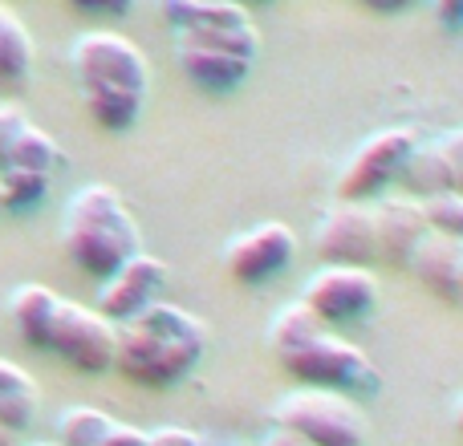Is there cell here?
<instances>
[{"label":"cell","instance_id":"obj_1","mask_svg":"<svg viewBox=\"0 0 463 446\" xmlns=\"http://www.w3.org/2000/svg\"><path fill=\"white\" fill-rule=\"evenodd\" d=\"M269 349L277 366L293 377L297 386H313V390H337V394H378L383 374L378 366L329 329L317 312H309L301 301L285 304L269 325Z\"/></svg>","mask_w":463,"mask_h":446},{"label":"cell","instance_id":"obj_2","mask_svg":"<svg viewBox=\"0 0 463 446\" xmlns=\"http://www.w3.org/2000/svg\"><path fill=\"white\" fill-rule=\"evenodd\" d=\"M208 353V325L179 304L155 301L118 325L114 369L143 390H171L187 382Z\"/></svg>","mask_w":463,"mask_h":446},{"label":"cell","instance_id":"obj_3","mask_svg":"<svg viewBox=\"0 0 463 446\" xmlns=\"http://www.w3.org/2000/svg\"><path fill=\"white\" fill-rule=\"evenodd\" d=\"M70 61L78 73L86 114L94 118L98 130L127 135L130 126H138L146 89H151V65L135 41L106 29L81 33L70 49Z\"/></svg>","mask_w":463,"mask_h":446},{"label":"cell","instance_id":"obj_4","mask_svg":"<svg viewBox=\"0 0 463 446\" xmlns=\"http://www.w3.org/2000/svg\"><path fill=\"white\" fill-rule=\"evenodd\" d=\"M61 247L78 272L102 284L130 256L143 252V231L130 216L127 200L106 183H86L65 203Z\"/></svg>","mask_w":463,"mask_h":446},{"label":"cell","instance_id":"obj_5","mask_svg":"<svg viewBox=\"0 0 463 446\" xmlns=\"http://www.w3.org/2000/svg\"><path fill=\"white\" fill-rule=\"evenodd\" d=\"M272 426L313 446H366V418L354 406L350 394L337 390L301 386V390L285 394L272 406Z\"/></svg>","mask_w":463,"mask_h":446},{"label":"cell","instance_id":"obj_6","mask_svg":"<svg viewBox=\"0 0 463 446\" xmlns=\"http://www.w3.org/2000/svg\"><path fill=\"white\" fill-rule=\"evenodd\" d=\"M155 5L171 24L175 41L224 49L248 61L260 57V29L252 24V13L244 5H228V0H155Z\"/></svg>","mask_w":463,"mask_h":446},{"label":"cell","instance_id":"obj_7","mask_svg":"<svg viewBox=\"0 0 463 446\" xmlns=\"http://www.w3.org/2000/svg\"><path fill=\"white\" fill-rule=\"evenodd\" d=\"M419 146V130L411 126H391L378 130L374 138L358 146L345 163V171L337 175V203H374L378 195H386L402 179V167Z\"/></svg>","mask_w":463,"mask_h":446},{"label":"cell","instance_id":"obj_8","mask_svg":"<svg viewBox=\"0 0 463 446\" xmlns=\"http://www.w3.org/2000/svg\"><path fill=\"white\" fill-rule=\"evenodd\" d=\"M114 345H118V325L106 321L98 309L73 301L57 304L45 353L61 358L78 374H106V369H114Z\"/></svg>","mask_w":463,"mask_h":446},{"label":"cell","instance_id":"obj_9","mask_svg":"<svg viewBox=\"0 0 463 446\" xmlns=\"http://www.w3.org/2000/svg\"><path fill=\"white\" fill-rule=\"evenodd\" d=\"M301 304L317 312L329 329L366 325L378 312V280L370 268H350V264H326L305 280Z\"/></svg>","mask_w":463,"mask_h":446},{"label":"cell","instance_id":"obj_10","mask_svg":"<svg viewBox=\"0 0 463 446\" xmlns=\"http://www.w3.org/2000/svg\"><path fill=\"white\" fill-rule=\"evenodd\" d=\"M297 231L280 219H264L256 228L240 231L236 239L224 247V268L236 284L256 288L277 280L280 272H288V264L297 260Z\"/></svg>","mask_w":463,"mask_h":446},{"label":"cell","instance_id":"obj_11","mask_svg":"<svg viewBox=\"0 0 463 446\" xmlns=\"http://www.w3.org/2000/svg\"><path fill=\"white\" fill-rule=\"evenodd\" d=\"M167 284H171L167 260H159V256H151L143 247V252L130 256V260L122 264L114 276L102 280V293H98V312H102L106 321H114V325H122V321L138 317L143 309H151L155 301H163Z\"/></svg>","mask_w":463,"mask_h":446},{"label":"cell","instance_id":"obj_12","mask_svg":"<svg viewBox=\"0 0 463 446\" xmlns=\"http://www.w3.org/2000/svg\"><path fill=\"white\" fill-rule=\"evenodd\" d=\"M317 256L326 264H350V268H370L378 256L374 244V216L370 203H334L317 223Z\"/></svg>","mask_w":463,"mask_h":446},{"label":"cell","instance_id":"obj_13","mask_svg":"<svg viewBox=\"0 0 463 446\" xmlns=\"http://www.w3.org/2000/svg\"><path fill=\"white\" fill-rule=\"evenodd\" d=\"M370 216H374V244L378 256L394 264V268H411V256L415 247L427 239V216L423 203L411 200V195H378L370 203Z\"/></svg>","mask_w":463,"mask_h":446},{"label":"cell","instance_id":"obj_14","mask_svg":"<svg viewBox=\"0 0 463 446\" xmlns=\"http://www.w3.org/2000/svg\"><path fill=\"white\" fill-rule=\"evenodd\" d=\"M175 61L195 89L216 94V98L236 94L248 81V73H252L248 57L224 53V49H208V45H192V41H175Z\"/></svg>","mask_w":463,"mask_h":446},{"label":"cell","instance_id":"obj_15","mask_svg":"<svg viewBox=\"0 0 463 446\" xmlns=\"http://www.w3.org/2000/svg\"><path fill=\"white\" fill-rule=\"evenodd\" d=\"M459 256H463L459 239H448V236L427 231V239L415 247V256H411V272H415L419 284H423L431 296H439V301H448V304H463Z\"/></svg>","mask_w":463,"mask_h":446},{"label":"cell","instance_id":"obj_16","mask_svg":"<svg viewBox=\"0 0 463 446\" xmlns=\"http://www.w3.org/2000/svg\"><path fill=\"white\" fill-rule=\"evenodd\" d=\"M57 304H61V296L45 284H21L13 296H8V317H13L16 333H21V341L29 345V349L45 353L49 325H53V317H57Z\"/></svg>","mask_w":463,"mask_h":446},{"label":"cell","instance_id":"obj_17","mask_svg":"<svg viewBox=\"0 0 463 446\" xmlns=\"http://www.w3.org/2000/svg\"><path fill=\"white\" fill-rule=\"evenodd\" d=\"M37 382L13 361H0V431L21 434L37 418Z\"/></svg>","mask_w":463,"mask_h":446},{"label":"cell","instance_id":"obj_18","mask_svg":"<svg viewBox=\"0 0 463 446\" xmlns=\"http://www.w3.org/2000/svg\"><path fill=\"white\" fill-rule=\"evenodd\" d=\"M33 37L13 8L0 5V86H24L33 73Z\"/></svg>","mask_w":463,"mask_h":446},{"label":"cell","instance_id":"obj_19","mask_svg":"<svg viewBox=\"0 0 463 446\" xmlns=\"http://www.w3.org/2000/svg\"><path fill=\"white\" fill-rule=\"evenodd\" d=\"M399 183L411 191V200H431V195L448 191V171H443V159H439V151H435V143L415 146V154L407 159Z\"/></svg>","mask_w":463,"mask_h":446},{"label":"cell","instance_id":"obj_20","mask_svg":"<svg viewBox=\"0 0 463 446\" xmlns=\"http://www.w3.org/2000/svg\"><path fill=\"white\" fill-rule=\"evenodd\" d=\"M114 418L98 406H70L57 418V446H98L110 434Z\"/></svg>","mask_w":463,"mask_h":446},{"label":"cell","instance_id":"obj_21","mask_svg":"<svg viewBox=\"0 0 463 446\" xmlns=\"http://www.w3.org/2000/svg\"><path fill=\"white\" fill-rule=\"evenodd\" d=\"M0 195H5V211H33L45 203L49 175L24 167H5L0 171Z\"/></svg>","mask_w":463,"mask_h":446},{"label":"cell","instance_id":"obj_22","mask_svg":"<svg viewBox=\"0 0 463 446\" xmlns=\"http://www.w3.org/2000/svg\"><path fill=\"white\" fill-rule=\"evenodd\" d=\"M57 163H61V146L45 135L41 126H24V135L16 138L13 154H8V167H24V171H41V175H53Z\"/></svg>","mask_w":463,"mask_h":446},{"label":"cell","instance_id":"obj_23","mask_svg":"<svg viewBox=\"0 0 463 446\" xmlns=\"http://www.w3.org/2000/svg\"><path fill=\"white\" fill-rule=\"evenodd\" d=\"M419 203H423L427 228H431L435 236H448V239H459L463 244V195L443 191V195H431V200H419Z\"/></svg>","mask_w":463,"mask_h":446},{"label":"cell","instance_id":"obj_24","mask_svg":"<svg viewBox=\"0 0 463 446\" xmlns=\"http://www.w3.org/2000/svg\"><path fill=\"white\" fill-rule=\"evenodd\" d=\"M435 151L448 171V191L463 195V130H448L443 138H435Z\"/></svg>","mask_w":463,"mask_h":446},{"label":"cell","instance_id":"obj_25","mask_svg":"<svg viewBox=\"0 0 463 446\" xmlns=\"http://www.w3.org/2000/svg\"><path fill=\"white\" fill-rule=\"evenodd\" d=\"M24 126H29V114L21 106H0V171L8 167V154H13L16 138L24 135Z\"/></svg>","mask_w":463,"mask_h":446},{"label":"cell","instance_id":"obj_26","mask_svg":"<svg viewBox=\"0 0 463 446\" xmlns=\"http://www.w3.org/2000/svg\"><path fill=\"white\" fill-rule=\"evenodd\" d=\"M65 5L81 16H106V21H118V16L135 13L138 0H65Z\"/></svg>","mask_w":463,"mask_h":446},{"label":"cell","instance_id":"obj_27","mask_svg":"<svg viewBox=\"0 0 463 446\" xmlns=\"http://www.w3.org/2000/svg\"><path fill=\"white\" fill-rule=\"evenodd\" d=\"M146 446H203V439L184 431V426H159V431L146 434Z\"/></svg>","mask_w":463,"mask_h":446},{"label":"cell","instance_id":"obj_28","mask_svg":"<svg viewBox=\"0 0 463 446\" xmlns=\"http://www.w3.org/2000/svg\"><path fill=\"white\" fill-rule=\"evenodd\" d=\"M431 8H435V21L448 33L463 29V0H431Z\"/></svg>","mask_w":463,"mask_h":446},{"label":"cell","instance_id":"obj_29","mask_svg":"<svg viewBox=\"0 0 463 446\" xmlns=\"http://www.w3.org/2000/svg\"><path fill=\"white\" fill-rule=\"evenodd\" d=\"M98 446H146V434L135 431V426H127V423H114L110 434H106Z\"/></svg>","mask_w":463,"mask_h":446},{"label":"cell","instance_id":"obj_30","mask_svg":"<svg viewBox=\"0 0 463 446\" xmlns=\"http://www.w3.org/2000/svg\"><path fill=\"white\" fill-rule=\"evenodd\" d=\"M260 446H313V442H305V439H297V434L277 431V426H272V431L264 434V442H260Z\"/></svg>","mask_w":463,"mask_h":446},{"label":"cell","instance_id":"obj_31","mask_svg":"<svg viewBox=\"0 0 463 446\" xmlns=\"http://www.w3.org/2000/svg\"><path fill=\"white\" fill-rule=\"evenodd\" d=\"M358 5L374 8V13H402V8H411V0H358Z\"/></svg>","mask_w":463,"mask_h":446},{"label":"cell","instance_id":"obj_32","mask_svg":"<svg viewBox=\"0 0 463 446\" xmlns=\"http://www.w3.org/2000/svg\"><path fill=\"white\" fill-rule=\"evenodd\" d=\"M451 423H456V431L463 434V398L456 402V410H451Z\"/></svg>","mask_w":463,"mask_h":446},{"label":"cell","instance_id":"obj_33","mask_svg":"<svg viewBox=\"0 0 463 446\" xmlns=\"http://www.w3.org/2000/svg\"><path fill=\"white\" fill-rule=\"evenodd\" d=\"M228 5H244V8H252V5H272V0H228Z\"/></svg>","mask_w":463,"mask_h":446},{"label":"cell","instance_id":"obj_34","mask_svg":"<svg viewBox=\"0 0 463 446\" xmlns=\"http://www.w3.org/2000/svg\"><path fill=\"white\" fill-rule=\"evenodd\" d=\"M0 446H16V434H8V431H0Z\"/></svg>","mask_w":463,"mask_h":446},{"label":"cell","instance_id":"obj_35","mask_svg":"<svg viewBox=\"0 0 463 446\" xmlns=\"http://www.w3.org/2000/svg\"><path fill=\"white\" fill-rule=\"evenodd\" d=\"M459 293H463V256H459Z\"/></svg>","mask_w":463,"mask_h":446},{"label":"cell","instance_id":"obj_36","mask_svg":"<svg viewBox=\"0 0 463 446\" xmlns=\"http://www.w3.org/2000/svg\"><path fill=\"white\" fill-rule=\"evenodd\" d=\"M0 216H5V195H0Z\"/></svg>","mask_w":463,"mask_h":446},{"label":"cell","instance_id":"obj_37","mask_svg":"<svg viewBox=\"0 0 463 446\" xmlns=\"http://www.w3.org/2000/svg\"><path fill=\"white\" fill-rule=\"evenodd\" d=\"M33 446H57V442H33Z\"/></svg>","mask_w":463,"mask_h":446},{"label":"cell","instance_id":"obj_38","mask_svg":"<svg viewBox=\"0 0 463 446\" xmlns=\"http://www.w3.org/2000/svg\"><path fill=\"white\" fill-rule=\"evenodd\" d=\"M411 5H423V0H411Z\"/></svg>","mask_w":463,"mask_h":446},{"label":"cell","instance_id":"obj_39","mask_svg":"<svg viewBox=\"0 0 463 446\" xmlns=\"http://www.w3.org/2000/svg\"><path fill=\"white\" fill-rule=\"evenodd\" d=\"M203 446H208V442H203Z\"/></svg>","mask_w":463,"mask_h":446}]
</instances>
